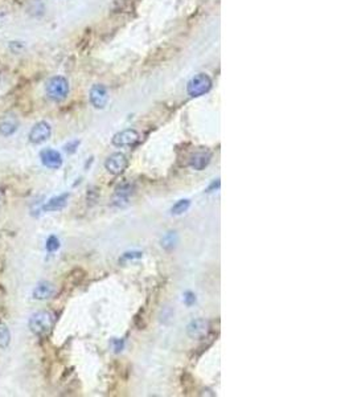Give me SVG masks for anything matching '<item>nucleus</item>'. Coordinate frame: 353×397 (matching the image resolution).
Masks as SVG:
<instances>
[{"label":"nucleus","mask_w":353,"mask_h":397,"mask_svg":"<svg viewBox=\"0 0 353 397\" xmlns=\"http://www.w3.org/2000/svg\"><path fill=\"white\" fill-rule=\"evenodd\" d=\"M54 322H56V316H54L53 312L42 310V311L35 312V314L29 318L28 326H29V330H31L35 335L46 336L50 331H52V328H53L54 326Z\"/></svg>","instance_id":"f257e3e1"},{"label":"nucleus","mask_w":353,"mask_h":397,"mask_svg":"<svg viewBox=\"0 0 353 397\" xmlns=\"http://www.w3.org/2000/svg\"><path fill=\"white\" fill-rule=\"evenodd\" d=\"M45 92L46 96L52 101H56V102L64 101L69 94V82L62 76H54L46 82Z\"/></svg>","instance_id":"f03ea898"},{"label":"nucleus","mask_w":353,"mask_h":397,"mask_svg":"<svg viewBox=\"0 0 353 397\" xmlns=\"http://www.w3.org/2000/svg\"><path fill=\"white\" fill-rule=\"evenodd\" d=\"M212 89V80L211 77L205 73H199L195 77L191 78L188 82L187 90L191 97H201L207 94Z\"/></svg>","instance_id":"7ed1b4c3"},{"label":"nucleus","mask_w":353,"mask_h":397,"mask_svg":"<svg viewBox=\"0 0 353 397\" xmlns=\"http://www.w3.org/2000/svg\"><path fill=\"white\" fill-rule=\"evenodd\" d=\"M135 191V185L131 181H123L116 188L114 197H113V204L116 207H124L128 204L130 197Z\"/></svg>","instance_id":"20e7f679"},{"label":"nucleus","mask_w":353,"mask_h":397,"mask_svg":"<svg viewBox=\"0 0 353 397\" xmlns=\"http://www.w3.org/2000/svg\"><path fill=\"white\" fill-rule=\"evenodd\" d=\"M128 166V159L124 154L122 152H116V154L110 155L106 162H105V167L106 170L113 175H120L124 172V170Z\"/></svg>","instance_id":"39448f33"},{"label":"nucleus","mask_w":353,"mask_h":397,"mask_svg":"<svg viewBox=\"0 0 353 397\" xmlns=\"http://www.w3.org/2000/svg\"><path fill=\"white\" fill-rule=\"evenodd\" d=\"M50 135H52L50 125L48 122H45V121H41V122H37L31 129V132H29V140L33 144H40V143L48 140L50 138Z\"/></svg>","instance_id":"423d86ee"},{"label":"nucleus","mask_w":353,"mask_h":397,"mask_svg":"<svg viewBox=\"0 0 353 397\" xmlns=\"http://www.w3.org/2000/svg\"><path fill=\"white\" fill-rule=\"evenodd\" d=\"M139 140V132L134 129H126L113 136V144L116 147H131Z\"/></svg>","instance_id":"0eeeda50"},{"label":"nucleus","mask_w":353,"mask_h":397,"mask_svg":"<svg viewBox=\"0 0 353 397\" xmlns=\"http://www.w3.org/2000/svg\"><path fill=\"white\" fill-rule=\"evenodd\" d=\"M89 98H90V104L96 109H104L108 105L109 101V93L108 89L105 88L102 84H96L93 85L89 93Z\"/></svg>","instance_id":"6e6552de"},{"label":"nucleus","mask_w":353,"mask_h":397,"mask_svg":"<svg viewBox=\"0 0 353 397\" xmlns=\"http://www.w3.org/2000/svg\"><path fill=\"white\" fill-rule=\"evenodd\" d=\"M41 163L50 170H57L62 166V156L58 151L53 148H45L40 152Z\"/></svg>","instance_id":"1a4fd4ad"},{"label":"nucleus","mask_w":353,"mask_h":397,"mask_svg":"<svg viewBox=\"0 0 353 397\" xmlns=\"http://www.w3.org/2000/svg\"><path fill=\"white\" fill-rule=\"evenodd\" d=\"M56 293H57V290H56V286L53 283H50L48 281H42L35 286V289L32 291V295L37 301H46V299L53 298Z\"/></svg>","instance_id":"9d476101"},{"label":"nucleus","mask_w":353,"mask_h":397,"mask_svg":"<svg viewBox=\"0 0 353 397\" xmlns=\"http://www.w3.org/2000/svg\"><path fill=\"white\" fill-rule=\"evenodd\" d=\"M209 322L205 319H196L192 320L188 324L187 332L192 339H205V336L209 332Z\"/></svg>","instance_id":"9b49d317"},{"label":"nucleus","mask_w":353,"mask_h":397,"mask_svg":"<svg viewBox=\"0 0 353 397\" xmlns=\"http://www.w3.org/2000/svg\"><path fill=\"white\" fill-rule=\"evenodd\" d=\"M69 196V193H62V195H58L56 197H52L50 200H48L45 204L42 205V211H45V212H57V211H61L68 204Z\"/></svg>","instance_id":"f8f14e48"},{"label":"nucleus","mask_w":353,"mask_h":397,"mask_svg":"<svg viewBox=\"0 0 353 397\" xmlns=\"http://www.w3.org/2000/svg\"><path fill=\"white\" fill-rule=\"evenodd\" d=\"M212 159V154L209 151H197L195 154L191 156L189 159V164L192 167L193 170L197 171H203L205 167L211 163Z\"/></svg>","instance_id":"ddd939ff"},{"label":"nucleus","mask_w":353,"mask_h":397,"mask_svg":"<svg viewBox=\"0 0 353 397\" xmlns=\"http://www.w3.org/2000/svg\"><path fill=\"white\" fill-rule=\"evenodd\" d=\"M19 128V120L13 114L3 117L0 120V134L3 136H9Z\"/></svg>","instance_id":"4468645a"},{"label":"nucleus","mask_w":353,"mask_h":397,"mask_svg":"<svg viewBox=\"0 0 353 397\" xmlns=\"http://www.w3.org/2000/svg\"><path fill=\"white\" fill-rule=\"evenodd\" d=\"M191 207V200L188 199H181L177 203L173 204V207L171 208V213L172 215H183L184 212H187Z\"/></svg>","instance_id":"2eb2a0df"},{"label":"nucleus","mask_w":353,"mask_h":397,"mask_svg":"<svg viewBox=\"0 0 353 397\" xmlns=\"http://www.w3.org/2000/svg\"><path fill=\"white\" fill-rule=\"evenodd\" d=\"M11 342V334L9 330L4 323L0 322V348H7Z\"/></svg>","instance_id":"dca6fc26"},{"label":"nucleus","mask_w":353,"mask_h":397,"mask_svg":"<svg viewBox=\"0 0 353 397\" xmlns=\"http://www.w3.org/2000/svg\"><path fill=\"white\" fill-rule=\"evenodd\" d=\"M175 244H176V235H175V232H169L168 235H165L164 239L161 240V245L165 249H171V248L175 247Z\"/></svg>","instance_id":"f3484780"},{"label":"nucleus","mask_w":353,"mask_h":397,"mask_svg":"<svg viewBox=\"0 0 353 397\" xmlns=\"http://www.w3.org/2000/svg\"><path fill=\"white\" fill-rule=\"evenodd\" d=\"M45 247L48 252H56L60 248V240L56 236H49L48 240H46Z\"/></svg>","instance_id":"a211bd4d"},{"label":"nucleus","mask_w":353,"mask_h":397,"mask_svg":"<svg viewBox=\"0 0 353 397\" xmlns=\"http://www.w3.org/2000/svg\"><path fill=\"white\" fill-rule=\"evenodd\" d=\"M78 146H80V140H72L68 144H65V151L69 154H73L74 151L77 150Z\"/></svg>","instance_id":"6ab92c4d"},{"label":"nucleus","mask_w":353,"mask_h":397,"mask_svg":"<svg viewBox=\"0 0 353 397\" xmlns=\"http://www.w3.org/2000/svg\"><path fill=\"white\" fill-rule=\"evenodd\" d=\"M184 302L187 303V306H192L195 302H196V295L191 291H187L184 294Z\"/></svg>","instance_id":"aec40b11"},{"label":"nucleus","mask_w":353,"mask_h":397,"mask_svg":"<svg viewBox=\"0 0 353 397\" xmlns=\"http://www.w3.org/2000/svg\"><path fill=\"white\" fill-rule=\"evenodd\" d=\"M142 257V253H139V252H136V253H124L123 255V260L126 259H140Z\"/></svg>","instance_id":"412c9836"},{"label":"nucleus","mask_w":353,"mask_h":397,"mask_svg":"<svg viewBox=\"0 0 353 397\" xmlns=\"http://www.w3.org/2000/svg\"><path fill=\"white\" fill-rule=\"evenodd\" d=\"M113 344H114V350H116V352L122 351V348H123V342H122V340L114 339V340H113Z\"/></svg>","instance_id":"4be33fe9"},{"label":"nucleus","mask_w":353,"mask_h":397,"mask_svg":"<svg viewBox=\"0 0 353 397\" xmlns=\"http://www.w3.org/2000/svg\"><path fill=\"white\" fill-rule=\"evenodd\" d=\"M219 187H220V180L213 181V184H212L211 187L208 188V192H212V189H213V188H219Z\"/></svg>","instance_id":"5701e85b"}]
</instances>
